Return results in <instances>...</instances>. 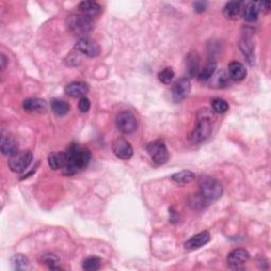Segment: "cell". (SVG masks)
Masks as SVG:
<instances>
[{
  "label": "cell",
  "instance_id": "cell-22",
  "mask_svg": "<svg viewBox=\"0 0 271 271\" xmlns=\"http://www.w3.org/2000/svg\"><path fill=\"white\" fill-rule=\"evenodd\" d=\"M241 14H243L245 20L248 22H253L257 20V17L259 14L257 3L253 1L246 2L243 11H241Z\"/></svg>",
  "mask_w": 271,
  "mask_h": 271
},
{
  "label": "cell",
  "instance_id": "cell-8",
  "mask_svg": "<svg viewBox=\"0 0 271 271\" xmlns=\"http://www.w3.org/2000/svg\"><path fill=\"white\" fill-rule=\"evenodd\" d=\"M74 49L89 57H96L101 53V48L99 44L88 37L80 38L76 43V45H74Z\"/></svg>",
  "mask_w": 271,
  "mask_h": 271
},
{
  "label": "cell",
  "instance_id": "cell-28",
  "mask_svg": "<svg viewBox=\"0 0 271 271\" xmlns=\"http://www.w3.org/2000/svg\"><path fill=\"white\" fill-rule=\"evenodd\" d=\"M212 109L215 113H224L229 111V104L223 99H214L212 101Z\"/></svg>",
  "mask_w": 271,
  "mask_h": 271
},
{
  "label": "cell",
  "instance_id": "cell-14",
  "mask_svg": "<svg viewBox=\"0 0 271 271\" xmlns=\"http://www.w3.org/2000/svg\"><path fill=\"white\" fill-rule=\"evenodd\" d=\"M89 90L88 85L84 82H72L65 87V94L71 97H84Z\"/></svg>",
  "mask_w": 271,
  "mask_h": 271
},
{
  "label": "cell",
  "instance_id": "cell-10",
  "mask_svg": "<svg viewBox=\"0 0 271 271\" xmlns=\"http://www.w3.org/2000/svg\"><path fill=\"white\" fill-rule=\"evenodd\" d=\"M191 90V84L187 78H183L178 80L177 82L173 85L172 87V97L176 103H179L183 101Z\"/></svg>",
  "mask_w": 271,
  "mask_h": 271
},
{
  "label": "cell",
  "instance_id": "cell-5",
  "mask_svg": "<svg viewBox=\"0 0 271 271\" xmlns=\"http://www.w3.org/2000/svg\"><path fill=\"white\" fill-rule=\"evenodd\" d=\"M147 153L156 165H163L169 161L170 154L163 141L156 140L147 144Z\"/></svg>",
  "mask_w": 271,
  "mask_h": 271
},
{
  "label": "cell",
  "instance_id": "cell-23",
  "mask_svg": "<svg viewBox=\"0 0 271 271\" xmlns=\"http://www.w3.org/2000/svg\"><path fill=\"white\" fill-rule=\"evenodd\" d=\"M217 68V64L215 61H210L204 66L203 69H200L198 73V80L200 82H207V80H211V78L214 76Z\"/></svg>",
  "mask_w": 271,
  "mask_h": 271
},
{
  "label": "cell",
  "instance_id": "cell-21",
  "mask_svg": "<svg viewBox=\"0 0 271 271\" xmlns=\"http://www.w3.org/2000/svg\"><path fill=\"white\" fill-rule=\"evenodd\" d=\"M195 178H196V175L193 172L184 170V171L173 174L171 176V180L174 183L178 184V186H186V184L191 183L192 181H194Z\"/></svg>",
  "mask_w": 271,
  "mask_h": 271
},
{
  "label": "cell",
  "instance_id": "cell-18",
  "mask_svg": "<svg viewBox=\"0 0 271 271\" xmlns=\"http://www.w3.org/2000/svg\"><path fill=\"white\" fill-rule=\"evenodd\" d=\"M79 11L80 14L87 16L92 19V17L99 15L101 13V7L99 3L95 1H82L79 4Z\"/></svg>",
  "mask_w": 271,
  "mask_h": 271
},
{
  "label": "cell",
  "instance_id": "cell-25",
  "mask_svg": "<svg viewBox=\"0 0 271 271\" xmlns=\"http://www.w3.org/2000/svg\"><path fill=\"white\" fill-rule=\"evenodd\" d=\"M51 109L57 117H63L70 111V105L64 100L60 99H53L51 101Z\"/></svg>",
  "mask_w": 271,
  "mask_h": 271
},
{
  "label": "cell",
  "instance_id": "cell-1",
  "mask_svg": "<svg viewBox=\"0 0 271 271\" xmlns=\"http://www.w3.org/2000/svg\"><path fill=\"white\" fill-rule=\"evenodd\" d=\"M67 162L63 169V174L71 176L77 173L85 170L89 164L91 155L88 148L80 146V144L72 143L66 152Z\"/></svg>",
  "mask_w": 271,
  "mask_h": 271
},
{
  "label": "cell",
  "instance_id": "cell-26",
  "mask_svg": "<svg viewBox=\"0 0 271 271\" xmlns=\"http://www.w3.org/2000/svg\"><path fill=\"white\" fill-rule=\"evenodd\" d=\"M11 265L15 270H28L30 268V261L24 255H15L11 257Z\"/></svg>",
  "mask_w": 271,
  "mask_h": 271
},
{
  "label": "cell",
  "instance_id": "cell-33",
  "mask_svg": "<svg viewBox=\"0 0 271 271\" xmlns=\"http://www.w3.org/2000/svg\"><path fill=\"white\" fill-rule=\"evenodd\" d=\"M207 2H204V1H196V2H194L193 7H194V10L196 11V12H197V13H201V12H204V11L207 9Z\"/></svg>",
  "mask_w": 271,
  "mask_h": 271
},
{
  "label": "cell",
  "instance_id": "cell-17",
  "mask_svg": "<svg viewBox=\"0 0 271 271\" xmlns=\"http://www.w3.org/2000/svg\"><path fill=\"white\" fill-rule=\"evenodd\" d=\"M67 162L66 152H54L51 153L48 157V164L52 170H63Z\"/></svg>",
  "mask_w": 271,
  "mask_h": 271
},
{
  "label": "cell",
  "instance_id": "cell-4",
  "mask_svg": "<svg viewBox=\"0 0 271 271\" xmlns=\"http://www.w3.org/2000/svg\"><path fill=\"white\" fill-rule=\"evenodd\" d=\"M67 25L74 35L86 37V35L94 30V21L87 16L82 14L70 15L67 19Z\"/></svg>",
  "mask_w": 271,
  "mask_h": 271
},
{
  "label": "cell",
  "instance_id": "cell-30",
  "mask_svg": "<svg viewBox=\"0 0 271 271\" xmlns=\"http://www.w3.org/2000/svg\"><path fill=\"white\" fill-rule=\"evenodd\" d=\"M174 77H175V73L173 71V69L170 67L163 69L162 71H160L158 73V80L161 83H163L165 85L170 84L172 82V80L174 79Z\"/></svg>",
  "mask_w": 271,
  "mask_h": 271
},
{
  "label": "cell",
  "instance_id": "cell-3",
  "mask_svg": "<svg viewBox=\"0 0 271 271\" xmlns=\"http://www.w3.org/2000/svg\"><path fill=\"white\" fill-rule=\"evenodd\" d=\"M199 195L207 204L220 199L223 195L222 183L212 177H204L199 182Z\"/></svg>",
  "mask_w": 271,
  "mask_h": 271
},
{
  "label": "cell",
  "instance_id": "cell-20",
  "mask_svg": "<svg viewBox=\"0 0 271 271\" xmlns=\"http://www.w3.org/2000/svg\"><path fill=\"white\" fill-rule=\"evenodd\" d=\"M1 153L8 157H12V156L18 153V144L11 137L2 136L1 138Z\"/></svg>",
  "mask_w": 271,
  "mask_h": 271
},
{
  "label": "cell",
  "instance_id": "cell-35",
  "mask_svg": "<svg viewBox=\"0 0 271 271\" xmlns=\"http://www.w3.org/2000/svg\"><path fill=\"white\" fill-rule=\"evenodd\" d=\"M170 222L172 223H176L178 222V220H179V216H178V214L176 213V211L173 210V207H171L170 209Z\"/></svg>",
  "mask_w": 271,
  "mask_h": 271
},
{
  "label": "cell",
  "instance_id": "cell-24",
  "mask_svg": "<svg viewBox=\"0 0 271 271\" xmlns=\"http://www.w3.org/2000/svg\"><path fill=\"white\" fill-rule=\"evenodd\" d=\"M239 48L243 52V54L245 55V57L247 59V61L252 64V62L255 61V54H253V44H252V40L249 36H244L241 38L240 43H239Z\"/></svg>",
  "mask_w": 271,
  "mask_h": 271
},
{
  "label": "cell",
  "instance_id": "cell-6",
  "mask_svg": "<svg viewBox=\"0 0 271 271\" xmlns=\"http://www.w3.org/2000/svg\"><path fill=\"white\" fill-rule=\"evenodd\" d=\"M32 159L33 156L31 152H18L9 158V168L14 173H22L29 168V165L32 162Z\"/></svg>",
  "mask_w": 271,
  "mask_h": 271
},
{
  "label": "cell",
  "instance_id": "cell-11",
  "mask_svg": "<svg viewBox=\"0 0 271 271\" xmlns=\"http://www.w3.org/2000/svg\"><path fill=\"white\" fill-rule=\"evenodd\" d=\"M249 252L244 248H236L228 255L227 262L231 268H239L249 261Z\"/></svg>",
  "mask_w": 271,
  "mask_h": 271
},
{
  "label": "cell",
  "instance_id": "cell-16",
  "mask_svg": "<svg viewBox=\"0 0 271 271\" xmlns=\"http://www.w3.org/2000/svg\"><path fill=\"white\" fill-rule=\"evenodd\" d=\"M22 107L28 112H43L47 108V103L42 99L31 97V99H27L24 101Z\"/></svg>",
  "mask_w": 271,
  "mask_h": 271
},
{
  "label": "cell",
  "instance_id": "cell-9",
  "mask_svg": "<svg viewBox=\"0 0 271 271\" xmlns=\"http://www.w3.org/2000/svg\"><path fill=\"white\" fill-rule=\"evenodd\" d=\"M112 152L118 158L122 160H128L134 155V149L130 143L124 138H118L112 142Z\"/></svg>",
  "mask_w": 271,
  "mask_h": 271
},
{
  "label": "cell",
  "instance_id": "cell-34",
  "mask_svg": "<svg viewBox=\"0 0 271 271\" xmlns=\"http://www.w3.org/2000/svg\"><path fill=\"white\" fill-rule=\"evenodd\" d=\"M257 3V8L259 12H263V13H267L269 12L270 10V2L267 1H263V2H256Z\"/></svg>",
  "mask_w": 271,
  "mask_h": 271
},
{
  "label": "cell",
  "instance_id": "cell-13",
  "mask_svg": "<svg viewBox=\"0 0 271 271\" xmlns=\"http://www.w3.org/2000/svg\"><path fill=\"white\" fill-rule=\"evenodd\" d=\"M210 240H211L210 233L207 231H204L195 234L191 239H188L186 241V244H184V247H186V249L188 250H196L207 245Z\"/></svg>",
  "mask_w": 271,
  "mask_h": 271
},
{
  "label": "cell",
  "instance_id": "cell-27",
  "mask_svg": "<svg viewBox=\"0 0 271 271\" xmlns=\"http://www.w3.org/2000/svg\"><path fill=\"white\" fill-rule=\"evenodd\" d=\"M102 261L96 256H90L83 262V269L86 271H96L101 268Z\"/></svg>",
  "mask_w": 271,
  "mask_h": 271
},
{
  "label": "cell",
  "instance_id": "cell-36",
  "mask_svg": "<svg viewBox=\"0 0 271 271\" xmlns=\"http://www.w3.org/2000/svg\"><path fill=\"white\" fill-rule=\"evenodd\" d=\"M0 59H1V60H0V61H1V68L4 69L5 65H7V62H8L7 57H5L4 54H1V56H0Z\"/></svg>",
  "mask_w": 271,
  "mask_h": 271
},
{
  "label": "cell",
  "instance_id": "cell-2",
  "mask_svg": "<svg viewBox=\"0 0 271 271\" xmlns=\"http://www.w3.org/2000/svg\"><path fill=\"white\" fill-rule=\"evenodd\" d=\"M212 132V122L210 114H207V109H203L198 113L197 124L191 135V142L193 144H199L206 141L210 137Z\"/></svg>",
  "mask_w": 271,
  "mask_h": 271
},
{
  "label": "cell",
  "instance_id": "cell-29",
  "mask_svg": "<svg viewBox=\"0 0 271 271\" xmlns=\"http://www.w3.org/2000/svg\"><path fill=\"white\" fill-rule=\"evenodd\" d=\"M40 261H42L43 264L48 265L50 269H61L60 267L55 266V265L60 262V257L53 255V253H47V255H44Z\"/></svg>",
  "mask_w": 271,
  "mask_h": 271
},
{
  "label": "cell",
  "instance_id": "cell-12",
  "mask_svg": "<svg viewBox=\"0 0 271 271\" xmlns=\"http://www.w3.org/2000/svg\"><path fill=\"white\" fill-rule=\"evenodd\" d=\"M200 70V57L197 52L192 51L186 57V71L189 78L197 77Z\"/></svg>",
  "mask_w": 271,
  "mask_h": 271
},
{
  "label": "cell",
  "instance_id": "cell-31",
  "mask_svg": "<svg viewBox=\"0 0 271 271\" xmlns=\"http://www.w3.org/2000/svg\"><path fill=\"white\" fill-rule=\"evenodd\" d=\"M211 79H214L213 83L216 85L217 88H223V87H226V86L228 85L230 78L223 71H221V72H218L216 76L214 74V76H213Z\"/></svg>",
  "mask_w": 271,
  "mask_h": 271
},
{
  "label": "cell",
  "instance_id": "cell-15",
  "mask_svg": "<svg viewBox=\"0 0 271 271\" xmlns=\"http://www.w3.org/2000/svg\"><path fill=\"white\" fill-rule=\"evenodd\" d=\"M228 76L231 80L239 82V80H243L246 78L247 70L241 63L232 62L228 66Z\"/></svg>",
  "mask_w": 271,
  "mask_h": 271
},
{
  "label": "cell",
  "instance_id": "cell-7",
  "mask_svg": "<svg viewBox=\"0 0 271 271\" xmlns=\"http://www.w3.org/2000/svg\"><path fill=\"white\" fill-rule=\"evenodd\" d=\"M116 125L122 134H131L137 128V118L134 113L128 111L122 112L116 118Z\"/></svg>",
  "mask_w": 271,
  "mask_h": 271
},
{
  "label": "cell",
  "instance_id": "cell-32",
  "mask_svg": "<svg viewBox=\"0 0 271 271\" xmlns=\"http://www.w3.org/2000/svg\"><path fill=\"white\" fill-rule=\"evenodd\" d=\"M79 109L82 112H87L90 109V101L86 96L80 97V99Z\"/></svg>",
  "mask_w": 271,
  "mask_h": 271
},
{
  "label": "cell",
  "instance_id": "cell-19",
  "mask_svg": "<svg viewBox=\"0 0 271 271\" xmlns=\"http://www.w3.org/2000/svg\"><path fill=\"white\" fill-rule=\"evenodd\" d=\"M241 3L239 1H230L228 2L223 8V15L226 18L230 20H236L239 18V16L241 14Z\"/></svg>",
  "mask_w": 271,
  "mask_h": 271
}]
</instances>
